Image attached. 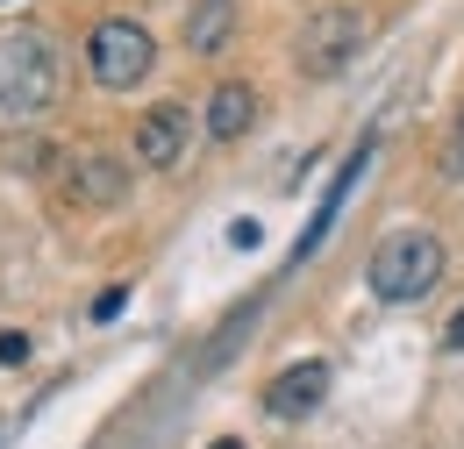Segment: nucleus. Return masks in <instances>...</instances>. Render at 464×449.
Segmentation results:
<instances>
[{"mask_svg": "<svg viewBox=\"0 0 464 449\" xmlns=\"http://www.w3.org/2000/svg\"><path fill=\"white\" fill-rule=\"evenodd\" d=\"M436 279H443V243H436V228H393V235L372 250V264H364L372 300H386V307L429 300Z\"/></svg>", "mask_w": 464, "mask_h": 449, "instance_id": "nucleus-2", "label": "nucleus"}, {"mask_svg": "<svg viewBox=\"0 0 464 449\" xmlns=\"http://www.w3.org/2000/svg\"><path fill=\"white\" fill-rule=\"evenodd\" d=\"M0 7H14V0H0Z\"/></svg>", "mask_w": 464, "mask_h": 449, "instance_id": "nucleus-16", "label": "nucleus"}, {"mask_svg": "<svg viewBox=\"0 0 464 449\" xmlns=\"http://www.w3.org/2000/svg\"><path fill=\"white\" fill-rule=\"evenodd\" d=\"M186 136H193V114L179 108V100L150 108L143 121H136V165L143 171H172L179 158H186Z\"/></svg>", "mask_w": 464, "mask_h": 449, "instance_id": "nucleus-6", "label": "nucleus"}, {"mask_svg": "<svg viewBox=\"0 0 464 449\" xmlns=\"http://www.w3.org/2000/svg\"><path fill=\"white\" fill-rule=\"evenodd\" d=\"M121 307H129V292H121V285H108V292H101V300H93V321H115Z\"/></svg>", "mask_w": 464, "mask_h": 449, "instance_id": "nucleus-10", "label": "nucleus"}, {"mask_svg": "<svg viewBox=\"0 0 464 449\" xmlns=\"http://www.w3.org/2000/svg\"><path fill=\"white\" fill-rule=\"evenodd\" d=\"M450 178H464V121H458V136H450Z\"/></svg>", "mask_w": 464, "mask_h": 449, "instance_id": "nucleus-13", "label": "nucleus"}, {"mask_svg": "<svg viewBox=\"0 0 464 449\" xmlns=\"http://www.w3.org/2000/svg\"><path fill=\"white\" fill-rule=\"evenodd\" d=\"M0 364H29V336H22V329L0 336Z\"/></svg>", "mask_w": 464, "mask_h": 449, "instance_id": "nucleus-11", "label": "nucleus"}, {"mask_svg": "<svg viewBox=\"0 0 464 449\" xmlns=\"http://www.w3.org/2000/svg\"><path fill=\"white\" fill-rule=\"evenodd\" d=\"M58 100V43L44 29H0V121H36Z\"/></svg>", "mask_w": 464, "mask_h": 449, "instance_id": "nucleus-1", "label": "nucleus"}, {"mask_svg": "<svg viewBox=\"0 0 464 449\" xmlns=\"http://www.w3.org/2000/svg\"><path fill=\"white\" fill-rule=\"evenodd\" d=\"M322 399H329V364L307 357V364H286V371L265 386V414H272V421H307Z\"/></svg>", "mask_w": 464, "mask_h": 449, "instance_id": "nucleus-5", "label": "nucleus"}, {"mask_svg": "<svg viewBox=\"0 0 464 449\" xmlns=\"http://www.w3.org/2000/svg\"><path fill=\"white\" fill-rule=\"evenodd\" d=\"M86 72H93V86L129 93V86H143V79L158 72V36H150L143 22H129V14H108V22L86 36Z\"/></svg>", "mask_w": 464, "mask_h": 449, "instance_id": "nucleus-3", "label": "nucleus"}, {"mask_svg": "<svg viewBox=\"0 0 464 449\" xmlns=\"http://www.w3.org/2000/svg\"><path fill=\"white\" fill-rule=\"evenodd\" d=\"M443 342H450V349H464V307L450 314V329H443Z\"/></svg>", "mask_w": 464, "mask_h": 449, "instance_id": "nucleus-14", "label": "nucleus"}, {"mask_svg": "<svg viewBox=\"0 0 464 449\" xmlns=\"http://www.w3.org/2000/svg\"><path fill=\"white\" fill-rule=\"evenodd\" d=\"M121 193H129V171H121L115 158H79V165H72V200H79V207H115Z\"/></svg>", "mask_w": 464, "mask_h": 449, "instance_id": "nucleus-8", "label": "nucleus"}, {"mask_svg": "<svg viewBox=\"0 0 464 449\" xmlns=\"http://www.w3.org/2000/svg\"><path fill=\"white\" fill-rule=\"evenodd\" d=\"M250 121H257V86L222 79V86H215V100H208V136H215V143H236Z\"/></svg>", "mask_w": 464, "mask_h": 449, "instance_id": "nucleus-7", "label": "nucleus"}, {"mask_svg": "<svg viewBox=\"0 0 464 449\" xmlns=\"http://www.w3.org/2000/svg\"><path fill=\"white\" fill-rule=\"evenodd\" d=\"M229 22H236V0H200V7L186 14V43H193V51H215V43L229 36Z\"/></svg>", "mask_w": 464, "mask_h": 449, "instance_id": "nucleus-9", "label": "nucleus"}, {"mask_svg": "<svg viewBox=\"0 0 464 449\" xmlns=\"http://www.w3.org/2000/svg\"><path fill=\"white\" fill-rule=\"evenodd\" d=\"M364 51V14L357 7H322L307 29H300V43H293V57H300V72L307 79H336V72H350V57Z\"/></svg>", "mask_w": 464, "mask_h": 449, "instance_id": "nucleus-4", "label": "nucleus"}, {"mask_svg": "<svg viewBox=\"0 0 464 449\" xmlns=\"http://www.w3.org/2000/svg\"><path fill=\"white\" fill-rule=\"evenodd\" d=\"M229 243H236V250H257V243H265V228L243 215V222H229Z\"/></svg>", "mask_w": 464, "mask_h": 449, "instance_id": "nucleus-12", "label": "nucleus"}, {"mask_svg": "<svg viewBox=\"0 0 464 449\" xmlns=\"http://www.w3.org/2000/svg\"><path fill=\"white\" fill-rule=\"evenodd\" d=\"M208 449H243V443H236V435H222V443H208Z\"/></svg>", "mask_w": 464, "mask_h": 449, "instance_id": "nucleus-15", "label": "nucleus"}]
</instances>
